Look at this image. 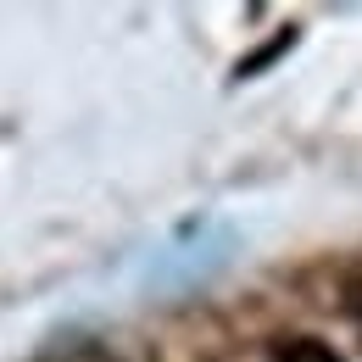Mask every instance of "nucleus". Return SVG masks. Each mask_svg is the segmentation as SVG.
Here are the masks:
<instances>
[{"mask_svg": "<svg viewBox=\"0 0 362 362\" xmlns=\"http://www.w3.org/2000/svg\"><path fill=\"white\" fill-rule=\"evenodd\" d=\"M273 362H340L323 340H313V334H301V340H284L279 351H273Z\"/></svg>", "mask_w": 362, "mask_h": 362, "instance_id": "1", "label": "nucleus"}, {"mask_svg": "<svg viewBox=\"0 0 362 362\" xmlns=\"http://www.w3.org/2000/svg\"><path fill=\"white\" fill-rule=\"evenodd\" d=\"M351 313H362V284H357V290H351Z\"/></svg>", "mask_w": 362, "mask_h": 362, "instance_id": "2", "label": "nucleus"}]
</instances>
